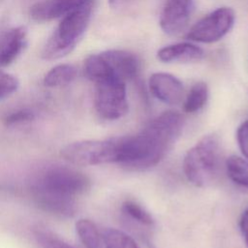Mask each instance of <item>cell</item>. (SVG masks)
Returning a JSON list of instances; mask_svg holds the SVG:
<instances>
[{"label":"cell","mask_w":248,"mask_h":248,"mask_svg":"<svg viewBox=\"0 0 248 248\" xmlns=\"http://www.w3.org/2000/svg\"><path fill=\"white\" fill-rule=\"evenodd\" d=\"M0 1H1V0H0Z\"/></svg>","instance_id":"obj_27"},{"label":"cell","mask_w":248,"mask_h":248,"mask_svg":"<svg viewBox=\"0 0 248 248\" xmlns=\"http://www.w3.org/2000/svg\"><path fill=\"white\" fill-rule=\"evenodd\" d=\"M234 18V12L231 8H218L195 23L186 37L194 42L214 43L229 33Z\"/></svg>","instance_id":"obj_7"},{"label":"cell","mask_w":248,"mask_h":248,"mask_svg":"<svg viewBox=\"0 0 248 248\" xmlns=\"http://www.w3.org/2000/svg\"><path fill=\"white\" fill-rule=\"evenodd\" d=\"M236 139L242 154L248 159V120L244 121L237 129Z\"/></svg>","instance_id":"obj_24"},{"label":"cell","mask_w":248,"mask_h":248,"mask_svg":"<svg viewBox=\"0 0 248 248\" xmlns=\"http://www.w3.org/2000/svg\"><path fill=\"white\" fill-rule=\"evenodd\" d=\"M194 10V0H167L160 16L161 29L169 35L183 31Z\"/></svg>","instance_id":"obj_8"},{"label":"cell","mask_w":248,"mask_h":248,"mask_svg":"<svg viewBox=\"0 0 248 248\" xmlns=\"http://www.w3.org/2000/svg\"><path fill=\"white\" fill-rule=\"evenodd\" d=\"M35 204L42 210L60 217H72L77 211L76 199L62 198L41 192H30Z\"/></svg>","instance_id":"obj_13"},{"label":"cell","mask_w":248,"mask_h":248,"mask_svg":"<svg viewBox=\"0 0 248 248\" xmlns=\"http://www.w3.org/2000/svg\"><path fill=\"white\" fill-rule=\"evenodd\" d=\"M33 233L42 248H76L65 242L46 227L40 225L35 227Z\"/></svg>","instance_id":"obj_21"},{"label":"cell","mask_w":248,"mask_h":248,"mask_svg":"<svg viewBox=\"0 0 248 248\" xmlns=\"http://www.w3.org/2000/svg\"><path fill=\"white\" fill-rule=\"evenodd\" d=\"M208 88L202 81L196 82L190 89L184 102V110L188 113L199 111L206 103Z\"/></svg>","instance_id":"obj_18"},{"label":"cell","mask_w":248,"mask_h":248,"mask_svg":"<svg viewBox=\"0 0 248 248\" xmlns=\"http://www.w3.org/2000/svg\"><path fill=\"white\" fill-rule=\"evenodd\" d=\"M101 54L113 73L122 80H131L139 77L140 61L136 54L122 49H108Z\"/></svg>","instance_id":"obj_12"},{"label":"cell","mask_w":248,"mask_h":248,"mask_svg":"<svg viewBox=\"0 0 248 248\" xmlns=\"http://www.w3.org/2000/svg\"><path fill=\"white\" fill-rule=\"evenodd\" d=\"M204 56L203 50L191 43H178L160 48L157 58L162 62H191L201 60Z\"/></svg>","instance_id":"obj_14"},{"label":"cell","mask_w":248,"mask_h":248,"mask_svg":"<svg viewBox=\"0 0 248 248\" xmlns=\"http://www.w3.org/2000/svg\"><path fill=\"white\" fill-rule=\"evenodd\" d=\"M94 106L100 117L115 120L128 111L125 81L113 78L95 83Z\"/></svg>","instance_id":"obj_6"},{"label":"cell","mask_w":248,"mask_h":248,"mask_svg":"<svg viewBox=\"0 0 248 248\" xmlns=\"http://www.w3.org/2000/svg\"><path fill=\"white\" fill-rule=\"evenodd\" d=\"M149 89L154 97L168 105L178 104L183 96L182 82L168 73H154L149 78Z\"/></svg>","instance_id":"obj_11"},{"label":"cell","mask_w":248,"mask_h":248,"mask_svg":"<svg viewBox=\"0 0 248 248\" xmlns=\"http://www.w3.org/2000/svg\"><path fill=\"white\" fill-rule=\"evenodd\" d=\"M121 211L128 219L140 226L152 227L154 225V220L150 213L135 201H125L121 205Z\"/></svg>","instance_id":"obj_19"},{"label":"cell","mask_w":248,"mask_h":248,"mask_svg":"<svg viewBox=\"0 0 248 248\" xmlns=\"http://www.w3.org/2000/svg\"><path fill=\"white\" fill-rule=\"evenodd\" d=\"M18 79L4 71H0V100L12 95L18 88Z\"/></svg>","instance_id":"obj_22"},{"label":"cell","mask_w":248,"mask_h":248,"mask_svg":"<svg viewBox=\"0 0 248 248\" xmlns=\"http://www.w3.org/2000/svg\"><path fill=\"white\" fill-rule=\"evenodd\" d=\"M94 0H43L30 9V16L34 21L46 22L62 17Z\"/></svg>","instance_id":"obj_9"},{"label":"cell","mask_w":248,"mask_h":248,"mask_svg":"<svg viewBox=\"0 0 248 248\" xmlns=\"http://www.w3.org/2000/svg\"><path fill=\"white\" fill-rule=\"evenodd\" d=\"M34 119H35V113L32 110L27 108H22L8 114L4 118V123L7 126H15V125L29 123Z\"/></svg>","instance_id":"obj_23"},{"label":"cell","mask_w":248,"mask_h":248,"mask_svg":"<svg viewBox=\"0 0 248 248\" xmlns=\"http://www.w3.org/2000/svg\"><path fill=\"white\" fill-rule=\"evenodd\" d=\"M221 149L215 135L204 136L185 155L183 170L187 179L196 186L205 187L219 173Z\"/></svg>","instance_id":"obj_3"},{"label":"cell","mask_w":248,"mask_h":248,"mask_svg":"<svg viewBox=\"0 0 248 248\" xmlns=\"http://www.w3.org/2000/svg\"><path fill=\"white\" fill-rule=\"evenodd\" d=\"M102 236L106 248H139L131 236L116 229H106Z\"/></svg>","instance_id":"obj_20"},{"label":"cell","mask_w":248,"mask_h":248,"mask_svg":"<svg viewBox=\"0 0 248 248\" xmlns=\"http://www.w3.org/2000/svg\"><path fill=\"white\" fill-rule=\"evenodd\" d=\"M183 123L180 113L168 110L150 120L137 134L119 137L118 164L133 170L156 166L179 137Z\"/></svg>","instance_id":"obj_1"},{"label":"cell","mask_w":248,"mask_h":248,"mask_svg":"<svg viewBox=\"0 0 248 248\" xmlns=\"http://www.w3.org/2000/svg\"><path fill=\"white\" fill-rule=\"evenodd\" d=\"M27 45V28L23 25L8 28L0 33V67L12 64Z\"/></svg>","instance_id":"obj_10"},{"label":"cell","mask_w":248,"mask_h":248,"mask_svg":"<svg viewBox=\"0 0 248 248\" xmlns=\"http://www.w3.org/2000/svg\"><path fill=\"white\" fill-rule=\"evenodd\" d=\"M239 229L243 236L244 242L248 247V207L242 212L239 219Z\"/></svg>","instance_id":"obj_25"},{"label":"cell","mask_w":248,"mask_h":248,"mask_svg":"<svg viewBox=\"0 0 248 248\" xmlns=\"http://www.w3.org/2000/svg\"><path fill=\"white\" fill-rule=\"evenodd\" d=\"M89 188L90 179L83 172L66 166H51L43 170L34 178L30 192L76 199Z\"/></svg>","instance_id":"obj_4"},{"label":"cell","mask_w":248,"mask_h":248,"mask_svg":"<svg viewBox=\"0 0 248 248\" xmlns=\"http://www.w3.org/2000/svg\"><path fill=\"white\" fill-rule=\"evenodd\" d=\"M77 233L86 248H102L103 236L96 225L88 219H79L76 223Z\"/></svg>","instance_id":"obj_17"},{"label":"cell","mask_w":248,"mask_h":248,"mask_svg":"<svg viewBox=\"0 0 248 248\" xmlns=\"http://www.w3.org/2000/svg\"><path fill=\"white\" fill-rule=\"evenodd\" d=\"M61 156L76 166H94L118 163V137L107 140H87L67 144L60 151Z\"/></svg>","instance_id":"obj_5"},{"label":"cell","mask_w":248,"mask_h":248,"mask_svg":"<svg viewBox=\"0 0 248 248\" xmlns=\"http://www.w3.org/2000/svg\"><path fill=\"white\" fill-rule=\"evenodd\" d=\"M130 1H132V0H108V4L111 8L117 9V8L124 6L126 3L130 2Z\"/></svg>","instance_id":"obj_26"},{"label":"cell","mask_w":248,"mask_h":248,"mask_svg":"<svg viewBox=\"0 0 248 248\" xmlns=\"http://www.w3.org/2000/svg\"><path fill=\"white\" fill-rule=\"evenodd\" d=\"M77 77V69L71 64H59L50 69L44 78L46 87H59L71 83Z\"/></svg>","instance_id":"obj_15"},{"label":"cell","mask_w":248,"mask_h":248,"mask_svg":"<svg viewBox=\"0 0 248 248\" xmlns=\"http://www.w3.org/2000/svg\"><path fill=\"white\" fill-rule=\"evenodd\" d=\"M93 3L78 8L66 16L53 31L42 50L46 60H56L69 54L83 37L91 18Z\"/></svg>","instance_id":"obj_2"},{"label":"cell","mask_w":248,"mask_h":248,"mask_svg":"<svg viewBox=\"0 0 248 248\" xmlns=\"http://www.w3.org/2000/svg\"><path fill=\"white\" fill-rule=\"evenodd\" d=\"M226 170L229 178L237 186L248 189V161L232 155L226 160Z\"/></svg>","instance_id":"obj_16"}]
</instances>
